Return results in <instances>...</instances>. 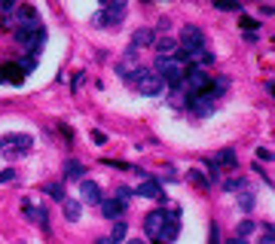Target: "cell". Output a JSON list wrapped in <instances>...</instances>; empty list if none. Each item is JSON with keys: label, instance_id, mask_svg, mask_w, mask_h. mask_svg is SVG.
<instances>
[{"label": "cell", "instance_id": "4316f807", "mask_svg": "<svg viewBox=\"0 0 275 244\" xmlns=\"http://www.w3.org/2000/svg\"><path fill=\"white\" fill-rule=\"evenodd\" d=\"M251 229H254V223H251V220H245V223L239 226V232H235V235H239V238H245V235H248Z\"/></svg>", "mask_w": 275, "mask_h": 244}, {"label": "cell", "instance_id": "30bf717a", "mask_svg": "<svg viewBox=\"0 0 275 244\" xmlns=\"http://www.w3.org/2000/svg\"><path fill=\"white\" fill-rule=\"evenodd\" d=\"M165 211H150L147 217H144V232H147V238H156L159 235V229H162V223H165Z\"/></svg>", "mask_w": 275, "mask_h": 244}, {"label": "cell", "instance_id": "4dcf8cb0", "mask_svg": "<svg viewBox=\"0 0 275 244\" xmlns=\"http://www.w3.org/2000/svg\"><path fill=\"white\" fill-rule=\"evenodd\" d=\"M95 244H116V241H113V238H98Z\"/></svg>", "mask_w": 275, "mask_h": 244}, {"label": "cell", "instance_id": "83f0119b", "mask_svg": "<svg viewBox=\"0 0 275 244\" xmlns=\"http://www.w3.org/2000/svg\"><path fill=\"white\" fill-rule=\"evenodd\" d=\"M10 180H16V171H13V168H7V171H0V183H10Z\"/></svg>", "mask_w": 275, "mask_h": 244}, {"label": "cell", "instance_id": "d6986e66", "mask_svg": "<svg viewBox=\"0 0 275 244\" xmlns=\"http://www.w3.org/2000/svg\"><path fill=\"white\" fill-rule=\"evenodd\" d=\"M83 174H86V168H83V162H76V159H70L67 165H64V177H67V180H83Z\"/></svg>", "mask_w": 275, "mask_h": 244}, {"label": "cell", "instance_id": "ac0fdd59", "mask_svg": "<svg viewBox=\"0 0 275 244\" xmlns=\"http://www.w3.org/2000/svg\"><path fill=\"white\" fill-rule=\"evenodd\" d=\"M61 211H64V220H80V214H83V208H80V201H76V198H64L61 201Z\"/></svg>", "mask_w": 275, "mask_h": 244}, {"label": "cell", "instance_id": "52a82bcc", "mask_svg": "<svg viewBox=\"0 0 275 244\" xmlns=\"http://www.w3.org/2000/svg\"><path fill=\"white\" fill-rule=\"evenodd\" d=\"M177 232H180V220H177V211H174L171 217H165V223H162L159 235H156V241H159V244H171L177 238Z\"/></svg>", "mask_w": 275, "mask_h": 244}, {"label": "cell", "instance_id": "6da1fadb", "mask_svg": "<svg viewBox=\"0 0 275 244\" xmlns=\"http://www.w3.org/2000/svg\"><path fill=\"white\" fill-rule=\"evenodd\" d=\"M16 40L25 46V52L40 55V52H43V46H46V31H43V25H40V22H25V25H19V28H16Z\"/></svg>", "mask_w": 275, "mask_h": 244}, {"label": "cell", "instance_id": "4fadbf2b", "mask_svg": "<svg viewBox=\"0 0 275 244\" xmlns=\"http://www.w3.org/2000/svg\"><path fill=\"white\" fill-rule=\"evenodd\" d=\"M101 211L110 220H120L126 214V201H120V198H101Z\"/></svg>", "mask_w": 275, "mask_h": 244}, {"label": "cell", "instance_id": "7402d4cb", "mask_svg": "<svg viewBox=\"0 0 275 244\" xmlns=\"http://www.w3.org/2000/svg\"><path fill=\"white\" fill-rule=\"evenodd\" d=\"M46 192H49L55 201H64V198H67V195H64V189H61L58 183H49V186H46Z\"/></svg>", "mask_w": 275, "mask_h": 244}, {"label": "cell", "instance_id": "44dd1931", "mask_svg": "<svg viewBox=\"0 0 275 244\" xmlns=\"http://www.w3.org/2000/svg\"><path fill=\"white\" fill-rule=\"evenodd\" d=\"M110 238H113L116 244L126 238V220H116V223H113V235H110Z\"/></svg>", "mask_w": 275, "mask_h": 244}, {"label": "cell", "instance_id": "836d02e7", "mask_svg": "<svg viewBox=\"0 0 275 244\" xmlns=\"http://www.w3.org/2000/svg\"><path fill=\"white\" fill-rule=\"evenodd\" d=\"M129 244H147V241H141V238H135V241H129Z\"/></svg>", "mask_w": 275, "mask_h": 244}, {"label": "cell", "instance_id": "9c48e42d", "mask_svg": "<svg viewBox=\"0 0 275 244\" xmlns=\"http://www.w3.org/2000/svg\"><path fill=\"white\" fill-rule=\"evenodd\" d=\"M153 43H156V31H150V28H138V31L132 34L129 49L138 52V49H147V46H153Z\"/></svg>", "mask_w": 275, "mask_h": 244}, {"label": "cell", "instance_id": "e575fe53", "mask_svg": "<svg viewBox=\"0 0 275 244\" xmlns=\"http://www.w3.org/2000/svg\"><path fill=\"white\" fill-rule=\"evenodd\" d=\"M0 147H4V141H0Z\"/></svg>", "mask_w": 275, "mask_h": 244}, {"label": "cell", "instance_id": "8992f818", "mask_svg": "<svg viewBox=\"0 0 275 244\" xmlns=\"http://www.w3.org/2000/svg\"><path fill=\"white\" fill-rule=\"evenodd\" d=\"M123 16H126V4H104V10L92 16V25L95 28H110V25L120 22Z\"/></svg>", "mask_w": 275, "mask_h": 244}, {"label": "cell", "instance_id": "d6a6232c", "mask_svg": "<svg viewBox=\"0 0 275 244\" xmlns=\"http://www.w3.org/2000/svg\"><path fill=\"white\" fill-rule=\"evenodd\" d=\"M260 244H275V241H272V235H263V241H260Z\"/></svg>", "mask_w": 275, "mask_h": 244}, {"label": "cell", "instance_id": "ffe728a7", "mask_svg": "<svg viewBox=\"0 0 275 244\" xmlns=\"http://www.w3.org/2000/svg\"><path fill=\"white\" fill-rule=\"evenodd\" d=\"M190 180H193L196 186H199V189H208V186H211V183H208V177H205L199 168H190Z\"/></svg>", "mask_w": 275, "mask_h": 244}, {"label": "cell", "instance_id": "e0dca14e", "mask_svg": "<svg viewBox=\"0 0 275 244\" xmlns=\"http://www.w3.org/2000/svg\"><path fill=\"white\" fill-rule=\"evenodd\" d=\"M214 162H217V165H223V168H235V165H239V156H235L232 147H226V150H220L214 156Z\"/></svg>", "mask_w": 275, "mask_h": 244}, {"label": "cell", "instance_id": "5b68a950", "mask_svg": "<svg viewBox=\"0 0 275 244\" xmlns=\"http://www.w3.org/2000/svg\"><path fill=\"white\" fill-rule=\"evenodd\" d=\"M180 43H184L180 58H190L193 52L205 49V34H202L199 28H196V25H187V28H184V34H180Z\"/></svg>", "mask_w": 275, "mask_h": 244}, {"label": "cell", "instance_id": "7c38bea8", "mask_svg": "<svg viewBox=\"0 0 275 244\" xmlns=\"http://www.w3.org/2000/svg\"><path fill=\"white\" fill-rule=\"evenodd\" d=\"M135 195H141V198H165V195H162V186H159V180H153V177L141 180V186L135 189Z\"/></svg>", "mask_w": 275, "mask_h": 244}, {"label": "cell", "instance_id": "484cf974", "mask_svg": "<svg viewBox=\"0 0 275 244\" xmlns=\"http://www.w3.org/2000/svg\"><path fill=\"white\" fill-rule=\"evenodd\" d=\"M251 208H254V195L245 192V195H242V211H251Z\"/></svg>", "mask_w": 275, "mask_h": 244}, {"label": "cell", "instance_id": "ba28073f", "mask_svg": "<svg viewBox=\"0 0 275 244\" xmlns=\"http://www.w3.org/2000/svg\"><path fill=\"white\" fill-rule=\"evenodd\" d=\"M0 83L7 86H22L25 83V70L19 64H0Z\"/></svg>", "mask_w": 275, "mask_h": 244}, {"label": "cell", "instance_id": "5bb4252c", "mask_svg": "<svg viewBox=\"0 0 275 244\" xmlns=\"http://www.w3.org/2000/svg\"><path fill=\"white\" fill-rule=\"evenodd\" d=\"M25 214L37 223V226H40L43 232H49V211L46 208H34V205H25Z\"/></svg>", "mask_w": 275, "mask_h": 244}, {"label": "cell", "instance_id": "603a6c76", "mask_svg": "<svg viewBox=\"0 0 275 244\" xmlns=\"http://www.w3.org/2000/svg\"><path fill=\"white\" fill-rule=\"evenodd\" d=\"M223 186H226L229 192H235V189H245V180H242V177H235V180H226Z\"/></svg>", "mask_w": 275, "mask_h": 244}, {"label": "cell", "instance_id": "7a4b0ae2", "mask_svg": "<svg viewBox=\"0 0 275 244\" xmlns=\"http://www.w3.org/2000/svg\"><path fill=\"white\" fill-rule=\"evenodd\" d=\"M129 79H132V86H135L141 95H159V92L165 89V83H162V79L156 76L153 70H144V67H138Z\"/></svg>", "mask_w": 275, "mask_h": 244}, {"label": "cell", "instance_id": "2e32d148", "mask_svg": "<svg viewBox=\"0 0 275 244\" xmlns=\"http://www.w3.org/2000/svg\"><path fill=\"white\" fill-rule=\"evenodd\" d=\"M138 67H141V64H138V52H132V49L126 52V58H123L120 64H116V70H120V73H123L126 79H129V76H132V73H135Z\"/></svg>", "mask_w": 275, "mask_h": 244}, {"label": "cell", "instance_id": "f546056e", "mask_svg": "<svg viewBox=\"0 0 275 244\" xmlns=\"http://www.w3.org/2000/svg\"><path fill=\"white\" fill-rule=\"evenodd\" d=\"M257 159H263V162H269V159H272V150H266V147H260V150H257Z\"/></svg>", "mask_w": 275, "mask_h": 244}, {"label": "cell", "instance_id": "f1b7e54d", "mask_svg": "<svg viewBox=\"0 0 275 244\" xmlns=\"http://www.w3.org/2000/svg\"><path fill=\"white\" fill-rule=\"evenodd\" d=\"M239 25H242V28H245V31H257V28H260V25H257V22H254V19H242V22H239Z\"/></svg>", "mask_w": 275, "mask_h": 244}, {"label": "cell", "instance_id": "cb8c5ba5", "mask_svg": "<svg viewBox=\"0 0 275 244\" xmlns=\"http://www.w3.org/2000/svg\"><path fill=\"white\" fill-rule=\"evenodd\" d=\"M217 10H226V13H242V4H214Z\"/></svg>", "mask_w": 275, "mask_h": 244}, {"label": "cell", "instance_id": "8fae6325", "mask_svg": "<svg viewBox=\"0 0 275 244\" xmlns=\"http://www.w3.org/2000/svg\"><path fill=\"white\" fill-rule=\"evenodd\" d=\"M80 195H83V201H89V205H101V186L95 183V180H80Z\"/></svg>", "mask_w": 275, "mask_h": 244}, {"label": "cell", "instance_id": "3957f363", "mask_svg": "<svg viewBox=\"0 0 275 244\" xmlns=\"http://www.w3.org/2000/svg\"><path fill=\"white\" fill-rule=\"evenodd\" d=\"M223 86H226V83H223ZM223 86H208V89H202L199 95H193V98H190V110L199 113V116L211 113V110L217 107V98H220V89H223Z\"/></svg>", "mask_w": 275, "mask_h": 244}, {"label": "cell", "instance_id": "1f68e13d", "mask_svg": "<svg viewBox=\"0 0 275 244\" xmlns=\"http://www.w3.org/2000/svg\"><path fill=\"white\" fill-rule=\"evenodd\" d=\"M229 244H248V241H245V238H239V235H235V238H232Z\"/></svg>", "mask_w": 275, "mask_h": 244}, {"label": "cell", "instance_id": "9a60e30c", "mask_svg": "<svg viewBox=\"0 0 275 244\" xmlns=\"http://www.w3.org/2000/svg\"><path fill=\"white\" fill-rule=\"evenodd\" d=\"M153 49L159 52V58H174V55H177V43H174L171 37H162V40H156V43H153Z\"/></svg>", "mask_w": 275, "mask_h": 244}, {"label": "cell", "instance_id": "d4e9b609", "mask_svg": "<svg viewBox=\"0 0 275 244\" xmlns=\"http://www.w3.org/2000/svg\"><path fill=\"white\" fill-rule=\"evenodd\" d=\"M116 198H120V201H126V205H129V198H132V189L120 186V189H116Z\"/></svg>", "mask_w": 275, "mask_h": 244}, {"label": "cell", "instance_id": "277c9868", "mask_svg": "<svg viewBox=\"0 0 275 244\" xmlns=\"http://www.w3.org/2000/svg\"><path fill=\"white\" fill-rule=\"evenodd\" d=\"M153 73L159 76L162 83H168V86H180V83H184V67H180L174 58H156Z\"/></svg>", "mask_w": 275, "mask_h": 244}]
</instances>
